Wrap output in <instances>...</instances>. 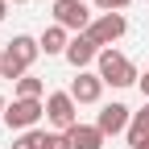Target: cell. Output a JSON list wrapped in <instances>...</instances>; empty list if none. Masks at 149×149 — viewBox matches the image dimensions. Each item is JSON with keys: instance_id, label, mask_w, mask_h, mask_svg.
<instances>
[{"instance_id": "cell-1", "label": "cell", "mask_w": 149, "mask_h": 149, "mask_svg": "<svg viewBox=\"0 0 149 149\" xmlns=\"http://www.w3.org/2000/svg\"><path fill=\"white\" fill-rule=\"evenodd\" d=\"M95 62H100V70H95V74H100L104 83H112V87H133V83H141L137 66L128 62L120 50H100V58H95Z\"/></svg>"}, {"instance_id": "cell-2", "label": "cell", "mask_w": 149, "mask_h": 149, "mask_svg": "<svg viewBox=\"0 0 149 149\" xmlns=\"http://www.w3.org/2000/svg\"><path fill=\"white\" fill-rule=\"evenodd\" d=\"M46 120L54 124V133H70L79 124V104L70 100V91H50L46 95Z\"/></svg>"}, {"instance_id": "cell-3", "label": "cell", "mask_w": 149, "mask_h": 149, "mask_svg": "<svg viewBox=\"0 0 149 149\" xmlns=\"http://www.w3.org/2000/svg\"><path fill=\"white\" fill-rule=\"evenodd\" d=\"M95 21L83 0H54V25H62L66 33H87V25Z\"/></svg>"}, {"instance_id": "cell-4", "label": "cell", "mask_w": 149, "mask_h": 149, "mask_svg": "<svg viewBox=\"0 0 149 149\" xmlns=\"http://www.w3.org/2000/svg\"><path fill=\"white\" fill-rule=\"evenodd\" d=\"M124 29H128V21H124L120 13H100L95 21L87 25V37H91L100 50H112V42H120V37H124Z\"/></svg>"}, {"instance_id": "cell-5", "label": "cell", "mask_w": 149, "mask_h": 149, "mask_svg": "<svg viewBox=\"0 0 149 149\" xmlns=\"http://www.w3.org/2000/svg\"><path fill=\"white\" fill-rule=\"evenodd\" d=\"M42 116H46V104H42V100H13L8 112H4V124L17 128V133H29Z\"/></svg>"}, {"instance_id": "cell-6", "label": "cell", "mask_w": 149, "mask_h": 149, "mask_svg": "<svg viewBox=\"0 0 149 149\" xmlns=\"http://www.w3.org/2000/svg\"><path fill=\"white\" fill-rule=\"evenodd\" d=\"M128 124H133V112L124 104H104L100 116H95V128L104 137H116V133H128Z\"/></svg>"}, {"instance_id": "cell-7", "label": "cell", "mask_w": 149, "mask_h": 149, "mask_svg": "<svg viewBox=\"0 0 149 149\" xmlns=\"http://www.w3.org/2000/svg\"><path fill=\"white\" fill-rule=\"evenodd\" d=\"M62 58H66V62H70L74 70H87L91 62H95V58H100V46H95V42H91V37H87V33H74V37H70V46H66V54H62Z\"/></svg>"}, {"instance_id": "cell-8", "label": "cell", "mask_w": 149, "mask_h": 149, "mask_svg": "<svg viewBox=\"0 0 149 149\" xmlns=\"http://www.w3.org/2000/svg\"><path fill=\"white\" fill-rule=\"evenodd\" d=\"M104 95V79L91 70H79V79H70V100L74 104H100Z\"/></svg>"}, {"instance_id": "cell-9", "label": "cell", "mask_w": 149, "mask_h": 149, "mask_svg": "<svg viewBox=\"0 0 149 149\" xmlns=\"http://www.w3.org/2000/svg\"><path fill=\"white\" fill-rule=\"evenodd\" d=\"M4 50H8L13 58H17V62H21V66L29 70V66L37 62V54H42V42H33V37H25V33H17V37H13V42H8Z\"/></svg>"}, {"instance_id": "cell-10", "label": "cell", "mask_w": 149, "mask_h": 149, "mask_svg": "<svg viewBox=\"0 0 149 149\" xmlns=\"http://www.w3.org/2000/svg\"><path fill=\"white\" fill-rule=\"evenodd\" d=\"M66 137H70V149H104V141H108L95 124H74Z\"/></svg>"}, {"instance_id": "cell-11", "label": "cell", "mask_w": 149, "mask_h": 149, "mask_svg": "<svg viewBox=\"0 0 149 149\" xmlns=\"http://www.w3.org/2000/svg\"><path fill=\"white\" fill-rule=\"evenodd\" d=\"M66 46H70V33L62 25H50L42 33V54H66Z\"/></svg>"}, {"instance_id": "cell-12", "label": "cell", "mask_w": 149, "mask_h": 149, "mask_svg": "<svg viewBox=\"0 0 149 149\" xmlns=\"http://www.w3.org/2000/svg\"><path fill=\"white\" fill-rule=\"evenodd\" d=\"M25 74H29V70H25L21 62H17V58H13V54H8V50H4V54H0V79H13V83H21V79H25Z\"/></svg>"}, {"instance_id": "cell-13", "label": "cell", "mask_w": 149, "mask_h": 149, "mask_svg": "<svg viewBox=\"0 0 149 149\" xmlns=\"http://www.w3.org/2000/svg\"><path fill=\"white\" fill-rule=\"evenodd\" d=\"M42 91H46V83L33 79V74H25V79L17 83V100H42Z\"/></svg>"}, {"instance_id": "cell-14", "label": "cell", "mask_w": 149, "mask_h": 149, "mask_svg": "<svg viewBox=\"0 0 149 149\" xmlns=\"http://www.w3.org/2000/svg\"><path fill=\"white\" fill-rule=\"evenodd\" d=\"M42 141H46L42 128H29V133H21V137L13 141V149H42Z\"/></svg>"}, {"instance_id": "cell-15", "label": "cell", "mask_w": 149, "mask_h": 149, "mask_svg": "<svg viewBox=\"0 0 149 149\" xmlns=\"http://www.w3.org/2000/svg\"><path fill=\"white\" fill-rule=\"evenodd\" d=\"M42 149H70V137H66V133H46Z\"/></svg>"}, {"instance_id": "cell-16", "label": "cell", "mask_w": 149, "mask_h": 149, "mask_svg": "<svg viewBox=\"0 0 149 149\" xmlns=\"http://www.w3.org/2000/svg\"><path fill=\"white\" fill-rule=\"evenodd\" d=\"M95 4L104 8V13H120V8H128L133 0H95Z\"/></svg>"}, {"instance_id": "cell-17", "label": "cell", "mask_w": 149, "mask_h": 149, "mask_svg": "<svg viewBox=\"0 0 149 149\" xmlns=\"http://www.w3.org/2000/svg\"><path fill=\"white\" fill-rule=\"evenodd\" d=\"M137 116H141V120H145V128H149V100H145V108L137 112Z\"/></svg>"}, {"instance_id": "cell-18", "label": "cell", "mask_w": 149, "mask_h": 149, "mask_svg": "<svg viewBox=\"0 0 149 149\" xmlns=\"http://www.w3.org/2000/svg\"><path fill=\"white\" fill-rule=\"evenodd\" d=\"M141 91H145V100H149V70H145V79H141Z\"/></svg>"}, {"instance_id": "cell-19", "label": "cell", "mask_w": 149, "mask_h": 149, "mask_svg": "<svg viewBox=\"0 0 149 149\" xmlns=\"http://www.w3.org/2000/svg\"><path fill=\"white\" fill-rule=\"evenodd\" d=\"M4 13H8V0H0V21H4Z\"/></svg>"}, {"instance_id": "cell-20", "label": "cell", "mask_w": 149, "mask_h": 149, "mask_svg": "<svg viewBox=\"0 0 149 149\" xmlns=\"http://www.w3.org/2000/svg\"><path fill=\"white\" fill-rule=\"evenodd\" d=\"M4 112H8V104H4V95H0V116H4Z\"/></svg>"}, {"instance_id": "cell-21", "label": "cell", "mask_w": 149, "mask_h": 149, "mask_svg": "<svg viewBox=\"0 0 149 149\" xmlns=\"http://www.w3.org/2000/svg\"><path fill=\"white\" fill-rule=\"evenodd\" d=\"M8 4H25V0H8Z\"/></svg>"}, {"instance_id": "cell-22", "label": "cell", "mask_w": 149, "mask_h": 149, "mask_svg": "<svg viewBox=\"0 0 149 149\" xmlns=\"http://www.w3.org/2000/svg\"><path fill=\"white\" fill-rule=\"evenodd\" d=\"M141 149H149V141H145V145H141Z\"/></svg>"}]
</instances>
